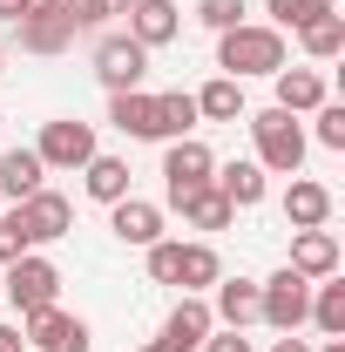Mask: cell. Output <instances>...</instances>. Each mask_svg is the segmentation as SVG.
<instances>
[{
	"instance_id": "obj_1",
	"label": "cell",
	"mask_w": 345,
	"mask_h": 352,
	"mask_svg": "<svg viewBox=\"0 0 345 352\" xmlns=\"http://www.w3.org/2000/svg\"><path fill=\"white\" fill-rule=\"evenodd\" d=\"M216 68H223L230 82H244V75H278V68H291V61H285V34L244 21V28L216 34Z\"/></svg>"
},
{
	"instance_id": "obj_2",
	"label": "cell",
	"mask_w": 345,
	"mask_h": 352,
	"mask_svg": "<svg viewBox=\"0 0 345 352\" xmlns=\"http://www.w3.org/2000/svg\"><path fill=\"white\" fill-rule=\"evenodd\" d=\"M244 122H251V142H258V170L298 176V163H304V129H298V116H285V109L271 102V109L244 116Z\"/></svg>"
},
{
	"instance_id": "obj_3",
	"label": "cell",
	"mask_w": 345,
	"mask_h": 352,
	"mask_svg": "<svg viewBox=\"0 0 345 352\" xmlns=\"http://www.w3.org/2000/svg\"><path fill=\"white\" fill-rule=\"evenodd\" d=\"M0 292H7V305L21 311V318H34V311H47L54 298H61V271H54V258L27 251V258H14V264H7Z\"/></svg>"
},
{
	"instance_id": "obj_4",
	"label": "cell",
	"mask_w": 345,
	"mask_h": 352,
	"mask_svg": "<svg viewBox=\"0 0 345 352\" xmlns=\"http://www.w3.org/2000/svg\"><path fill=\"white\" fill-rule=\"evenodd\" d=\"M258 318L271 325V332H298L304 318H311V278H298L291 264L271 271V278L258 285Z\"/></svg>"
},
{
	"instance_id": "obj_5",
	"label": "cell",
	"mask_w": 345,
	"mask_h": 352,
	"mask_svg": "<svg viewBox=\"0 0 345 352\" xmlns=\"http://www.w3.org/2000/svg\"><path fill=\"white\" fill-rule=\"evenodd\" d=\"M95 75H102L109 95H129V88H142V75H149V47L129 41V34H102V41H95Z\"/></svg>"
},
{
	"instance_id": "obj_6",
	"label": "cell",
	"mask_w": 345,
	"mask_h": 352,
	"mask_svg": "<svg viewBox=\"0 0 345 352\" xmlns=\"http://www.w3.org/2000/svg\"><path fill=\"white\" fill-rule=\"evenodd\" d=\"M21 339H27V352H88V318L47 305L34 318H21Z\"/></svg>"
},
{
	"instance_id": "obj_7",
	"label": "cell",
	"mask_w": 345,
	"mask_h": 352,
	"mask_svg": "<svg viewBox=\"0 0 345 352\" xmlns=\"http://www.w3.org/2000/svg\"><path fill=\"white\" fill-rule=\"evenodd\" d=\"M34 156H41V170H82L88 156H95V129L75 122V116H61V122H47V129H41Z\"/></svg>"
},
{
	"instance_id": "obj_8",
	"label": "cell",
	"mask_w": 345,
	"mask_h": 352,
	"mask_svg": "<svg viewBox=\"0 0 345 352\" xmlns=\"http://www.w3.org/2000/svg\"><path fill=\"white\" fill-rule=\"evenodd\" d=\"M14 210H21V223H27V244H54V237L75 230V204H68L61 190H34V197H21Z\"/></svg>"
},
{
	"instance_id": "obj_9",
	"label": "cell",
	"mask_w": 345,
	"mask_h": 352,
	"mask_svg": "<svg viewBox=\"0 0 345 352\" xmlns=\"http://www.w3.org/2000/svg\"><path fill=\"white\" fill-rule=\"evenodd\" d=\"M216 156L197 142V135H176L170 149H163V183H170V204L183 197V190H197V183H210Z\"/></svg>"
},
{
	"instance_id": "obj_10",
	"label": "cell",
	"mask_w": 345,
	"mask_h": 352,
	"mask_svg": "<svg viewBox=\"0 0 345 352\" xmlns=\"http://www.w3.org/2000/svg\"><path fill=\"white\" fill-rule=\"evenodd\" d=\"M210 332H216L210 305H203L197 292H183V305H176L170 318H163V339H156V346H163V352H197L203 339H210Z\"/></svg>"
},
{
	"instance_id": "obj_11",
	"label": "cell",
	"mask_w": 345,
	"mask_h": 352,
	"mask_svg": "<svg viewBox=\"0 0 345 352\" xmlns=\"http://www.w3.org/2000/svg\"><path fill=\"white\" fill-rule=\"evenodd\" d=\"M109 230L135 244V251H149L156 237H163V210L156 204H142V197H122V204H109Z\"/></svg>"
},
{
	"instance_id": "obj_12",
	"label": "cell",
	"mask_w": 345,
	"mask_h": 352,
	"mask_svg": "<svg viewBox=\"0 0 345 352\" xmlns=\"http://www.w3.org/2000/svg\"><path fill=\"white\" fill-rule=\"evenodd\" d=\"M176 34H183V14H176L170 0H135V7H129V41H142V47H170Z\"/></svg>"
},
{
	"instance_id": "obj_13",
	"label": "cell",
	"mask_w": 345,
	"mask_h": 352,
	"mask_svg": "<svg viewBox=\"0 0 345 352\" xmlns=\"http://www.w3.org/2000/svg\"><path fill=\"white\" fill-rule=\"evenodd\" d=\"M109 122H115L122 135L163 142V122H156V95H142V88H129V95H109Z\"/></svg>"
},
{
	"instance_id": "obj_14",
	"label": "cell",
	"mask_w": 345,
	"mask_h": 352,
	"mask_svg": "<svg viewBox=\"0 0 345 352\" xmlns=\"http://www.w3.org/2000/svg\"><path fill=\"white\" fill-rule=\"evenodd\" d=\"M291 271L298 278H332L339 271V237L332 230H291Z\"/></svg>"
},
{
	"instance_id": "obj_15",
	"label": "cell",
	"mask_w": 345,
	"mask_h": 352,
	"mask_svg": "<svg viewBox=\"0 0 345 352\" xmlns=\"http://www.w3.org/2000/svg\"><path fill=\"white\" fill-rule=\"evenodd\" d=\"M325 217H332V190L298 176V183L285 190V223H291V230H325Z\"/></svg>"
},
{
	"instance_id": "obj_16",
	"label": "cell",
	"mask_w": 345,
	"mask_h": 352,
	"mask_svg": "<svg viewBox=\"0 0 345 352\" xmlns=\"http://www.w3.org/2000/svg\"><path fill=\"white\" fill-rule=\"evenodd\" d=\"M210 292H216V305H210V318H223V325H230V332H244V325H251V318H258V285H251V278H216Z\"/></svg>"
},
{
	"instance_id": "obj_17",
	"label": "cell",
	"mask_w": 345,
	"mask_h": 352,
	"mask_svg": "<svg viewBox=\"0 0 345 352\" xmlns=\"http://www.w3.org/2000/svg\"><path fill=\"white\" fill-rule=\"evenodd\" d=\"M271 82H278V109H285V116H304V109L325 102V75H318V68H278Z\"/></svg>"
},
{
	"instance_id": "obj_18",
	"label": "cell",
	"mask_w": 345,
	"mask_h": 352,
	"mask_svg": "<svg viewBox=\"0 0 345 352\" xmlns=\"http://www.w3.org/2000/svg\"><path fill=\"white\" fill-rule=\"evenodd\" d=\"M82 183H88V197H95V204H122V197H129V163L95 149V156L82 163Z\"/></svg>"
},
{
	"instance_id": "obj_19",
	"label": "cell",
	"mask_w": 345,
	"mask_h": 352,
	"mask_svg": "<svg viewBox=\"0 0 345 352\" xmlns=\"http://www.w3.org/2000/svg\"><path fill=\"white\" fill-rule=\"evenodd\" d=\"M210 183L223 190V204H230V210L264 204V170H258V163H223V170H210Z\"/></svg>"
},
{
	"instance_id": "obj_20",
	"label": "cell",
	"mask_w": 345,
	"mask_h": 352,
	"mask_svg": "<svg viewBox=\"0 0 345 352\" xmlns=\"http://www.w3.org/2000/svg\"><path fill=\"white\" fill-rule=\"evenodd\" d=\"M197 116L203 122H244V82H230V75L203 82L197 88Z\"/></svg>"
},
{
	"instance_id": "obj_21",
	"label": "cell",
	"mask_w": 345,
	"mask_h": 352,
	"mask_svg": "<svg viewBox=\"0 0 345 352\" xmlns=\"http://www.w3.org/2000/svg\"><path fill=\"white\" fill-rule=\"evenodd\" d=\"M176 210L197 223V230H223V223L237 217V210L223 204V190H216V183H197V190H183V197H176Z\"/></svg>"
},
{
	"instance_id": "obj_22",
	"label": "cell",
	"mask_w": 345,
	"mask_h": 352,
	"mask_svg": "<svg viewBox=\"0 0 345 352\" xmlns=\"http://www.w3.org/2000/svg\"><path fill=\"white\" fill-rule=\"evenodd\" d=\"M41 156H34V149H7V156H0V197H14V204H21V197H34V190H41Z\"/></svg>"
},
{
	"instance_id": "obj_23",
	"label": "cell",
	"mask_w": 345,
	"mask_h": 352,
	"mask_svg": "<svg viewBox=\"0 0 345 352\" xmlns=\"http://www.w3.org/2000/svg\"><path fill=\"white\" fill-rule=\"evenodd\" d=\"M216 278H223V264H216L210 244H183V251H176V285H183V292H210Z\"/></svg>"
},
{
	"instance_id": "obj_24",
	"label": "cell",
	"mask_w": 345,
	"mask_h": 352,
	"mask_svg": "<svg viewBox=\"0 0 345 352\" xmlns=\"http://www.w3.org/2000/svg\"><path fill=\"white\" fill-rule=\"evenodd\" d=\"M14 28H21V47H27V54H61V47L75 41L68 14H41V21H14Z\"/></svg>"
},
{
	"instance_id": "obj_25",
	"label": "cell",
	"mask_w": 345,
	"mask_h": 352,
	"mask_svg": "<svg viewBox=\"0 0 345 352\" xmlns=\"http://www.w3.org/2000/svg\"><path fill=\"white\" fill-rule=\"evenodd\" d=\"M298 47L311 61H339L345 54V14H318L311 28H298Z\"/></svg>"
},
{
	"instance_id": "obj_26",
	"label": "cell",
	"mask_w": 345,
	"mask_h": 352,
	"mask_svg": "<svg viewBox=\"0 0 345 352\" xmlns=\"http://www.w3.org/2000/svg\"><path fill=\"white\" fill-rule=\"evenodd\" d=\"M156 122H163V142H176V135L197 129V95H183V88H170V95H156Z\"/></svg>"
},
{
	"instance_id": "obj_27",
	"label": "cell",
	"mask_w": 345,
	"mask_h": 352,
	"mask_svg": "<svg viewBox=\"0 0 345 352\" xmlns=\"http://www.w3.org/2000/svg\"><path fill=\"white\" fill-rule=\"evenodd\" d=\"M311 325L325 339H345V285H318L311 292Z\"/></svg>"
},
{
	"instance_id": "obj_28",
	"label": "cell",
	"mask_w": 345,
	"mask_h": 352,
	"mask_svg": "<svg viewBox=\"0 0 345 352\" xmlns=\"http://www.w3.org/2000/svg\"><path fill=\"white\" fill-rule=\"evenodd\" d=\"M264 14H271V28H278V34H285V28L298 34V28L318 21V14H332V0H264Z\"/></svg>"
},
{
	"instance_id": "obj_29",
	"label": "cell",
	"mask_w": 345,
	"mask_h": 352,
	"mask_svg": "<svg viewBox=\"0 0 345 352\" xmlns=\"http://www.w3.org/2000/svg\"><path fill=\"white\" fill-rule=\"evenodd\" d=\"M197 21L216 28V34H230V28H244V0H197Z\"/></svg>"
},
{
	"instance_id": "obj_30",
	"label": "cell",
	"mask_w": 345,
	"mask_h": 352,
	"mask_svg": "<svg viewBox=\"0 0 345 352\" xmlns=\"http://www.w3.org/2000/svg\"><path fill=\"white\" fill-rule=\"evenodd\" d=\"M34 244H27V223H21V210H0V264L27 258Z\"/></svg>"
},
{
	"instance_id": "obj_31",
	"label": "cell",
	"mask_w": 345,
	"mask_h": 352,
	"mask_svg": "<svg viewBox=\"0 0 345 352\" xmlns=\"http://www.w3.org/2000/svg\"><path fill=\"white\" fill-rule=\"evenodd\" d=\"M61 14H68V28H75V34H88V28H109V14H115V7H109V0H61Z\"/></svg>"
},
{
	"instance_id": "obj_32",
	"label": "cell",
	"mask_w": 345,
	"mask_h": 352,
	"mask_svg": "<svg viewBox=\"0 0 345 352\" xmlns=\"http://www.w3.org/2000/svg\"><path fill=\"white\" fill-rule=\"evenodd\" d=\"M318 142L325 149H345V109L339 102H318Z\"/></svg>"
},
{
	"instance_id": "obj_33",
	"label": "cell",
	"mask_w": 345,
	"mask_h": 352,
	"mask_svg": "<svg viewBox=\"0 0 345 352\" xmlns=\"http://www.w3.org/2000/svg\"><path fill=\"white\" fill-rule=\"evenodd\" d=\"M176 251H183V244H170V237L149 244V278H156V285H176Z\"/></svg>"
},
{
	"instance_id": "obj_34",
	"label": "cell",
	"mask_w": 345,
	"mask_h": 352,
	"mask_svg": "<svg viewBox=\"0 0 345 352\" xmlns=\"http://www.w3.org/2000/svg\"><path fill=\"white\" fill-rule=\"evenodd\" d=\"M197 352H251V339L223 325V332H210V339H203V346H197Z\"/></svg>"
},
{
	"instance_id": "obj_35",
	"label": "cell",
	"mask_w": 345,
	"mask_h": 352,
	"mask_svg": "<svg viewBox=\"0 0 345 352\" xmlns=\"http://www.w3.org/2000/svg\"><path fill=\"white\" fill-rule=\"evenodd\" d=\"M41 14H61V0H21V21H41Z\"/></svg>"
},
{
	"instance_id": "obj_36",
	"label": "cell",
	"mask_w": 345,
	"mask_h": 352,
	"mask_svg": "<svg viewBox=\"0 0 345 352\" xmlns=\"http://www.w3.org/2000/svg\"><path fill=\"white\" fill-rule=\"evenodd\" d=\"M0 352H27V339H21V325H0Z\"/></svg>"
},
{
	"instance_id": "obj_37",
	"label": "cell",
	"mask_w": 345,
	"mask_h": 352,
	"mask_svg": "<svg viewBox=\"0 0 345 352\" xmlns=\"http://www.w3.org/2000/svg\"><path fill=\"white\" fill-rule=\"evenodd\" d=\"M271 352H311V346H304L298 332H278V346H271Z\"/></svg>"
},
{
	"instance_id": "obj_38",
	"label": "cell",
	"mask_w": 345,
	"mask_h": 352,
	"mask_svg": "<svg viewBox=\"0 0 345 352\" xmlns=\"http://www.w3.org/2000/svg\"><path fill=\"white\" fill-rule=\"evenodd\" d=\"M0 21H21V0H0Z\"/></svg>"
},
{
	"instance_id": "obj_39",
	"label": "cell",
	"mask_w": 345,
	"mask_h": 352,
	"mask_svg": "<svg viewBox=\"0 0 345 352\" xmlns=\"http://www.w3.org/2000/svg\"><path fill=\"white\" fill-rule=\"evenodd\" d=\"M318 352H345V339H325V346H318Z\"/></svg>"
},
{
	"instance_id": "obj_40",
	"label": "cell",
	"mask_w": 345,
	"mask_h": 352,
	"mask_svg": "<svg viewBox=\"0 0 345 352\" xmlns=\"http://www.w3.org/2000/svg\"><path fill=\"white\" fill-rule=\"evenodd\" d=\"M109 7H115V14H129V7H135V0H109Z\"/></svg>"
},
{
	"instance_id": "obj_41",
	"label": "cell",
	"mask_w": 345,
	"mask_h": 352,
	"mask_svg": "<svg viewBox=\"0 0 345 352\" xmlns=\"http://www.w3.org/2000/svg\"><path fill=\"white\" fill-rule=\"evenodd\" d=\"M135 352H163V346H135Z\"/></svg>"
},
{
	"instance_id": "obj_42",
	"label": "cell",
	"mask_w": 345,
	"mask_h": 352,
	"mask_svg": "<svg viewBox=\"0 0 345 352\" xmlns=\"http://www.w3.org/2000/svg\"><path fill=\"white\" fill-rule=\"evenodd\" d=\"M0 68H7V54H0Z\"/></svg>"
}]
</instances>
